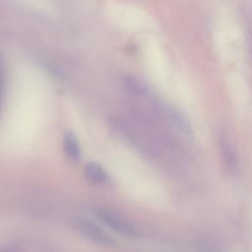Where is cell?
Returning a JSON list of instances; mask_svg holds the SVG:
<instances>
[{"mask_svg":"<svg viewBox=\"0 0 252 252\" xmlns=\"http://www.w3.org/2000/svg\"><path fill=\"white\" fill-rule=\"evenodd\" d=\"M95 215L103 224H105L116 233L127 237H133L137 235L136 227L123 217L107 210L101 209L97 210L95 212Z\"/></svg>","mask_w":252,"mask_h":252,"instance_id":"1","label":"cell"},{"mask_svg":"<svg viewBox=\"0 0 252 252\" xmlns=\"http://www.w3.org/2000/svg\"><path fill=\"white\" fill-rule=\"evenodd\" d=\"M74 227L81 235L95 244L102 246H113L115 243L104 230L92 221L82 219L76 220H74Z\"/></svg>","mask_w":252,"mask_h":252,"instance_id":"2","label":"cell"},{"mask_svg":"<svg viewBox=\"0 0 252 252\" xmlns=\"http://www.w3.org/2000/svg\"><path fill=\"white\" fill-rule=\"evenodd\" d=\"M63 150L65 156L73 163H78L81 160L82 152L79 141L76 135L72 132H66L63 137Z\"/></svg>","mask_w":252,"mask_h":252,"instance_id":"4","label":"cell"},{"mask_svg":"<svg viewBox=\"0 0 252 252\" xmlns=\"http://www.w3.org/2000/svg\"><path fill=\"white\" fill-rule=\"evenodd\" d=\"M84 174L86 178L93 184L105 185L110 181L107 171L96 162H89L85 165Z\"/></svg>","mask_w":252,"mask_h":252,"instance_id":"3","label":"cell"}]
</instances>
